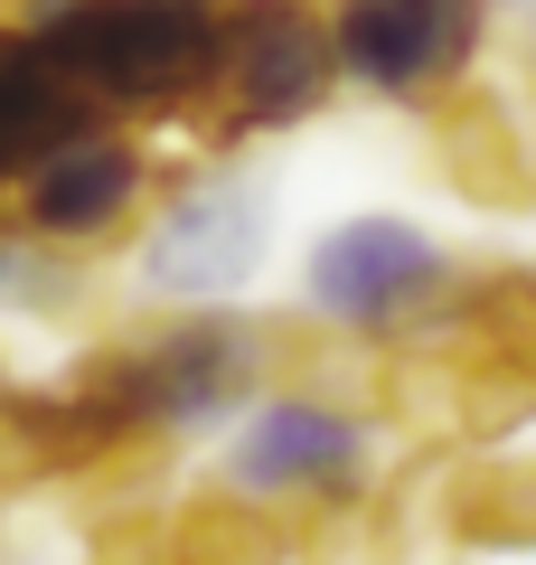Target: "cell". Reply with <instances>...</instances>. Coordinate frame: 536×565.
Segmentation results:
<instances>
[{"mask_svg": "<svg viewBox=\"0 0 536 565\" xmlns=\"http://www.w3.org/2000/svg\"><path fill=\"white\" fill-rule=\"evenodd\" d=\"M47 76L122 132H199L226 57V0H0Z\"/></svg>", "mask_w": 536, "mask_h": 565, "instance_id": "cell-1", "label": "cell"}, {"mask_svg": "<svg viewBox=\"0 0 536 565\" xmlns=\"http://www.w3.org/2000/svg\"><path fill=\"white\" fill-rule=\"evenodd\" d=\"M461 264L471 255H452L405 207H349V217H330L301 245V321H320V330H339V340L386 359V349L433 330V311L452 302Z\"/></svg>", "mask_w": 536, "mask_h": 565, "instance_id": "cell-2", "label": "cell"}, {"mask_svg": "<svg viewBox=\"0 0 536 565\" xmlns=\"http://www.w3.org/2000/svg\"><path fill=\"white\" fill-rule=\"evenodd\" d=\"M386 415L357 396H320V386H264L217 444L207 481L245 490V500L282 509V519H311V509L367 500L386 481Z\"/></svg>", "mask_w": 536, "mask_h": 565, "instance_id": "cell-3", "label": "cell"}, {"mask_svg": "<svg viewBox=\"0 0 536 565\" xmlns=\"http://www.w3.org/2000/svg\"><path fill=\"white\" fill-rule=\"evenodd\" d=\"M339 95L349 85H339V47H330L320 0H226L217 95H207L189 141H199L207 161H245L255 141L311 132Z\"/></svg>", "mask_w": 536, "mask_h": 565, "instance_id": "cell-4", "label": "cell"}, {"mask_svg": "<svg viewBox=\"0 0 536 565\" xmlns=\"http://www.w3.org/2000/svg\"><path fill=\"white\" fill-rule=\"evenodd\" d=\"M170 161L151 151V132H122V122H76L57 132L47 151H29L20 180L0 189V217L20 226L39 255H76V264H104L141 236Z\"/></svg>", "mask_w": 536, "mask_h": 565, "instance_id": "cell-5", "label": "cell"}, {"mask_svg": "<svg viewBox=\"0 0 536 565\" xmlns=\"http://www.w3.org/2000/svg\"><path fill=\"white\" fill-rule=\"evenodd\" d=\"M132 255V292L141 302H245V282L274 255V207L245 180V161H179L160 180Z\"/></svg>", "mask_w": 536, "mask_h": 565, "instance_id": "cell-6", "label": "cell"}, {"mask_svg": "<svg viewBox=\"0 0 536 565\" xmlns=\"http://www.w3.org/2000/svg\"><path fill=\"white\" fill-rule=\"evenodd\" d=\"M339 47V85L386 114H433L490 66L499 0H320Z\"/></svg>", "mask_w": 536, "mask_h": 565, "instance_id": "cell-7", "label": "cell"}, {"mask_svg": "<svg viewBox=\"0 0 536 565\" xmlns=\"http://www.w3.org/2000/svg\"><path fill=\"white\" fill-rule=\"evenodd\" d=\"M424 151H433V180L461 207H490V217L536 207V122L508 85L471 76L452 104H433L424 114Z\"/></svg>", "mask_w": 536, "mask_h": 565, "instance_id": "cell-8", "label": "cell"}, {"mask_svg": "<svg viewBox=\"0 0 536 565\" xmlns=\"http://www.w3.org/2000/svg\"><path fill=\"white\" fill-rule=\"evenodd\" d=\"M424 527L461 556H517L536 546V452L471 444L461 462L424 471Z\"/></svg>", "mask_w": 536, "mask_h": 565, "instance_id": "cell-9", "label": "cell"}, {"mask_svg": "<svg viewBox=\"0 0 536 565\" xmlns=\"http://www.w3.org/2000/svg\"><path fill=\"white\" fill-rule=\"evenodd\" d=\"M424 537V471H386L367 500H339L292 519V565H405Z\"/></svg>", "mask_w": 536, "mask_h": 565, "instance_id": "cell-10", "label": "cell"}, {"mask_svg": "<svg viewBox=\"0 0 536 565\" xmlns=\"http://www.w3.org/2000/svg\"><path fill=\"white\" fill-rule=\"evenodd\" d=\"M160 527H170V565H292V519L226 481L160 500Z\"/></svg>", "mask_w": 536, "mask_h": 565, "instance_id": "cell-11", "label": "cell"}, {"mask_svg": "<svg viewBox=\"0 0 536 565\" xmlns=\"http://www.w3.org/2000/svg\"><path fill=\"white\" fill-rule=\"evenodd\" d=\"M160 500H170V490H160ZM160 500L104 509L95 537H85V565H170V527H160Z\"/></svg>", "mask_w": 536, "mask_h": 565, "instance_id": "cell-12", "label": "cell"}, {"mask_svg": "<svg viewBox=\"0 0 536 565\" xmlns=\"http://www.w3.org/2000/svg\"><path fill=\"white\" fill-rule=\"evenodd\" d=\"M0 386H10V367H0Z\"/></svg>", "mask_w": 536, "mask_h": 565, "instance_id": "cell-13", "label": "cell"}]
</instances>
